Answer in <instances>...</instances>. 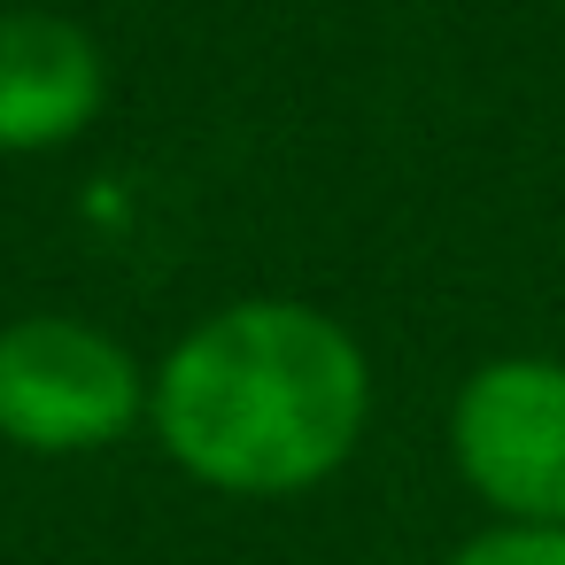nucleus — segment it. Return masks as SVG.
<instances>
[{
	"label": "nucleus",
	"instance_id": "f257e3e1",
	"mask_svg": "<svg viewBox=\"0 0 565 565\" xmlns=\"http://www.w3.org/2000/svg\"><path fill=\"white\" fill-rule=\"evenodd\" d=\"M364 411L372 364L356 333L310 302H233L202 318L148 387L171 465L225 495H302L333 480Z\"/></svg>",
	"mask_w": 565,
	"mask_h": 565
},
{
	"label": "nucleus",
	"instance_id": "f03ea898",
	"mask_svg": "<svg viewBox=\"0 0 565 565\" xmlns=\"http://www.w3.org/2000/svg\"><path fill=\"white\" fill-rule=\"evenodd\" d=\"M449 457L503 526H565V364L488 356L449 403Z\"/></svg>",
	"mask_w": 565,
	"mask_h": 565
},
{
	"label": "nucleus",
	"instance_id": "7ed1b4c3",
	"mask_svg": "<svg viewBox=\"0 0 565 565\" xmlns=\"http://www.w3.org/2000/svg\"><path fill=\"white\" fill-rule=\"evenodd\" d=\"M148 411L140 364L86 318H17L0 326V434L40 457L102 449Z\"/></svg>",
	"mask_w": 565,
	"mask_h": 565
},
{
	"label": "nucleus",
	"instance_id": "20e7f679",
	"mask_svg": "<svg viewBox=\"0 0 565 565\" xmlns=\"http://www.w3.org/2000/svg\"><path fill=\"white\" fill-rule=\"evenodd\" d=\"M109 71L71 17H0V148H63L102 117Z\"/></svg>",
	"mask_w": 565,
	"mask_h": 565
},
{
	"label": "nucleus",
	"instance_id": "39448f33",
	"mask_svg": "<svg viewBox=\"0 0 565 565\" xmlns=\"http://www.w3.org/2000/svg\"><path fill=\"white\" fill-rule=\"evenodd\" d=\"M441 565H565V526H488L472 542H457Z\"/></svg>",
	"mask_w": 565,
	"mask_h": 565
}]
</instances>
